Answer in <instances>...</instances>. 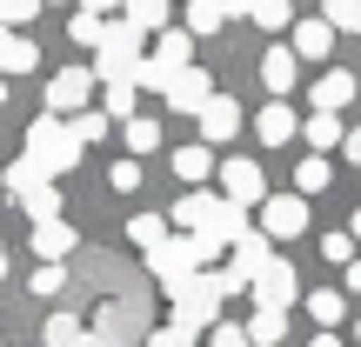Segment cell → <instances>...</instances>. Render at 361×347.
<instances>
[{"label": "cell", "instance_id": "obj_21", "mask_svg": "<svg viewBox=\"0 0 361 347\" xmlns=\"http://www.w3.org/2000/svg\"><path fill=\"white\" fill-rule=\"evenodd\" d=\"M295 134L314 147V154H328V147H341V134H348V127H341V114H308Z\"/></svg>", "mask_w": 361, "mask_h": 347}, {"label": "cell", "instance_id": "obj_4", "mask_svg": "<svg viewBox=\"0 0 361 347\" xmlns=\"http://www.w3.org/2000/svg\"><path fill=\"white\" fill-rule=\"evenodd\" d=\"M147 274H154L161 287H174L180 281H194V274H201V254H194V234H168V241L161 247H147Z\"/></svg>", "mask_w": 361, "mask_h": 347}, {"label": "cell", "instance_id": "obj_23", "mask_svg": "<svg viewBox=\"0 0 361 347\" xmlns=\"http://www.w3.org/2000/svg\"><path fill=\"white\" fill-rule=\"evenodd\" d=\"M328 187H335V168H328V154H308V160L295 168V194L308 201V194H328Z\"/></svg>", "mask_w": 361, "mask_h": 347}, {"label": "cell", "instance_id": "obj_29", "mask_svg": "<svg viewBox=\"0 0 361 347\" xmlns=\"http://www.w3.org/2000/svg\"><path fill=\"white\" fill-rule=\"evenodd\" d=\"M314 20H328L335 34H361V0H322Z\"/></svg>", "mask_w": 361, "mask_h": 347}, {"label": "cell", "instance_id": "obj_31", "mask_svg": "<svg viewBox=\"0 0 361 347\" xmlns=\"http://www.w3.org/2000/svg\"><path fill=\"white\" fill-rule=\"evenodd\" d=\"M247 20L268 27V34H281V27H295V7H288V0H255V7H247Z\"/></svg>", "mask_w": 361, "mask_h": 347}, {"label": "cell", "instance_id": "obj_43", "mask_svg": "<svg viewBox=\"0 0 361 347\" xmlns=\"http://www.w3.org/2000/svg\"><path fill=\"white\" fill-rule=\"evenodd\" d=\"M341 154H348V160H361V127H348V134H341Z\"/></svg>", "mask_w": 361, "mask_h": 347}, {"label": "cell", "instance_id": "obj_10", "mask_svg": "<svg viewBox=\"0 0 361 347\" xmlns=\"http://www.w3.org/2000/svg\"><path fill=\"white\" fill-rule=\"evenodd\" d=\"M201 241H214L221 254H228L234 241H247V207H234V201L214 194V207H207V220H201Z\"/></svg>", "mask_w": 361, "mask_h": 347}, {"label": "cell", "instance_id": "obj_9", "mask_svg": "<svg viewBox=\"0 0 361 347\" xmlns=\"http://www.w3.org/2000/svg\"><path fill=\"white\" fill-rule=\"evenodd\" d=\"M221 201H234V207H261L268 201V180H261L255 160H228V168H221Z\"/></svg>", "mask_w": 361, "mask_h": 347}, {"label": "cell", "instance_id": "obj_51", "mask_svg": "<svg viewBox=\"0 0 361 347\" xmlns=\"http://www.w3.org/2000/svg\"><path fill=\"white\" fill-rule=\"evenodd\" d=\"M54 7H67V0H54Z\"/></svg>", "mask_w": 361, "mask_h": 347}, {"label": "cell", "instance_id": "obj_19", "mask_svg": "<svg viewBox=\"0 0 361 347\" xmlns=\"http://www.w3.org/2000/svg\"><path fill=\"white\" fill-rule=\"evenodd\" d=\"M241 334H247V347H281L288 341V314L281 308H255V321H247Z\"/></svg>", "mask_w": 361, "mask_h": 347}, {"label": "cell", "instance_id": "obj_28", "mask_svg": "<svg viewBox=\"0 0 361 347\" xmlns=\"http://www.w3.org/2000/svg\"><path fill=\"white\" fill-rule=\"evenodd\" d=\"M20 207H27V220H34V227H40V220H61V187L47 180V187L20 194Z\"/></svg>", "mask_w": 361, "mask_h": 347}, {"label": "cell", "instance_id": "obj_16", "mask_svg": "<svg viewBox=\"0 0 361 347\" xmlns=\"http://www.w3.org/2000/svg\"><path fill=\"white\" fill-rule=\"evenodd\" d=\"M288 53H295V61H328V53H335V27L328 20H295Z\"/></svg>", "mask_w": 361, "mask_h": 347}, {"label": "cell", "instance_id": "obj_37", "mask_svg": "<svg viewBox=\"0 0 361 347\" xmlns=\"http://www.w3.org/2000/svg\"><path fill=\"white\" fill-rule=\"evenodd\" d=\"M322 260H341V267H348V260H355V241H348V234H322Z\"/></svg>", "mask_w": 361, "mask_h": 347}, {"label": "cell", "instance_id": "obj_40", "mask_svg": "<svg viewBox=\"0 0 361 347\" xmlns=\"http://www.w3.org/2000/svg\"><path fill=\"white\" fill-rule=\"evenodd\" d=\"M207 347H247V334H241V327H221V321H214V334H207Z\"/></svg>", "mask_w": 361, "mask_h": 347}, {"label": "cell", "instance_id": "obj_20", "mask_svg": "<svg viewBox=\"0 0 361 347\" xmlns=\"http://www.w3.org/2000/svg\"><path fill=\"white\" fill-rule=\"evenodd\" d=\"M295 127H301V120L288 114L281 101H268V107H261V114H255V134H261V141H268V147H281V141H295Z\"/></svg>", "mask_w": 361, "mask_h": 347}, {"label": "cell", "instance_id": "obj_7", "mask_svg": "<svg viewBox=\"0 0 361 347\" xmlns=\"http://www.w3.org/2000/svg\"><path fill=\"white\" fill-rule=\"evenodd\" d=\"M247 287H255V308H281V314H288V308L301 301V281H295V267H288L281 254L261 260V274H255Z\"/></svg>", "mask_w": 361, "mask_h": 347}, {"label": "cell", "instance_id": "obj_39", "mask_svg": "<svg viewBox=\"0 0 361 347\" xmlns=\"http://www.w3.org/2000/svg\"><path fill=\"white\" fill-rule=\"evenodd\" d=\"M61 287H67V267H34V294H61Z\"/></svg>", "mask_w": 361, "mask_h": 347}, {"label": "cell", "instance_id": "obj_50", "mask_svg": "<svg viewBox=\"0 0 361 347\" xmlns=\"http://www.w3.org/2000/svg\"><path fill=\"white\" fill-rule=\"evenodd\" d=\"M355 347H361V321H355Z\"/></svg>", "mask_w": 361, "mask_h": 347}, {"label": "cell", "instance_id": "obj_8", "mask_svg": "<svg viewBox=\"0 0 361 347\" xmlns=\"http://www.w3.org/2000/svg\"><path fill=\"white\" fill-rule=\"evenodd\" d=\"M194 120H201V147H221V141L241 134V101H234V94H207V107Z\"/></svg>", "mask_w": 361, "mask_h": 347}, {"label": "cell", "instance_id": "obj_45", "mask_svg": "<svg viewBox=\"0 0 361 347\" xmlns=\"http://www.w3.org/2000/svg\"><path fill=\"white\" fill-rule=\"evenodd\" d=\"M348 294H361V260H348Z\"/></svg>", "mask_w": 361, "mask_h": 347}, {"label": "cell", "instance_id": "obj_27", "mask_svg": "<svg viewBox=\"0 0 361 347\" xmlns=\"http://www.w3.org/2000/svg\"><path fill=\"white\" fill-rule=\"evenodd\" d=\"M207 207H214V194H201V187H194V194H180V201H174V227H188V234H201V220H207Z\"/></svg>", "mask_w": 361, "mask_h": 347}, {"label": "cell", "instance_id": "obj_32", "mask_svg": "<svg viewBox=\"0 0 361 347\" xmlns=\"http://www.w3.org/2000/svg\"><path fill=\"white\" fill-rule=\"evenodd\" d=\"M128 241L147 254V247H161V241H168V220H161V214H134V220H128Z\"/></svg>", "mask_w": 361, "mask_h": 347}, {"label": "cell", "instance_id": "obj_15", "mask_svg": "<svg viewBox=\"0 0 361 347\" xmlns=\"http://www.w3.org/2000/svg\"><path fill=\"white\" fill-rule=\"evenodd\" d=\"M74 241H80V234L67 227V220H40V227H34V254H40V267H61V260L74 254Z\"/></svg>", "mask_w": 361, "mask_h": 347}, {"label": "cell", "instance_id": "obj_2", "mask_svg": "<svg viewBox=\"0 0 361 347\" xmlns=\"http://www.w3.org/2000/svg\"><path fill=\"white\" fill-rule=\"evenodd\" d=\"M80 154H87V147L67 134V120H54V114L27 120V154H20V160H34L47 180H54V174H74V168H80Z\"/></svg>", "mask_w": 361, "mask_h": 347}, {"label": "cell", "instance_id": "obj_33", "mask_svg": "<svg viewBox=\"0 0 361 347\" xmlns=\"http://www.w3.org/2000/svg\"><path fill=\"white\" fill-rule=\"evenodd\" d=\"M34 187H47V174H40L34 160H13V168H7V194L20 201V194H34Z\"/></svg>", "mask_w": 361, "mask_h": 347}, {"label": "cell", "instance_id": "obj_47", "mask_svg": "<svg viewBox=\"0 0 361 347\" xmlns=\"http://www.w3.org/2000/svg\"><path fill=\"white\" fill-rule=\"evenodd\" d=\"M348 241H361V207H355V220H348Z\"/></svg>", "mask_w": 361, "mask_h": 347}, {"label": "cell", "instance_id": "obj_6", "mask_svg": "<svg viewBox=\"0 0 361 347\" xmlns=\"http://www.w3.org/2000/svg\"><path fill=\"white\" fill-rule=\"evenodd\" d=\"M308 234V201L301 194H268L261 201V241H301Z\"/></svg>", "mask_w": 361, "mask_h": 347}, {"label": "cell", "instance_id": "obj_18", "mask_svg": "<svg viewBox=\"0 0 361 347\" xmlns=\"http://www.w3.org/2000/svg\"><path fill=\"white\" fill-rule=\"evenodd\" d=\"M40 67V47L27 34H7V27H0V74H34Z\"/></svg>", "mask_w": 361, "mask_h": 347}, {"label": "cell", "instance_id": "obj_48", "mask_svg": "<svg viewBox=\"0 0 361 347\" xmlns=\"http://www.w3.org/2000/svg\"><path fill=\"white\" fill-rule=\"evenodd\" d=\"M0 281H7V247H0Z\"/></svg>", "mask_w": 361, "mask_h": 347}, {"label": "cell", "instance_id": "obj_12", "mask_svg": "<svg viewBox=\"0 0 361 347\" xmlns=\"http://www.w3.org/2000/svg\"><path fill=\"white\" fill-rule=\"evenodd\" d=\"M207 94H214V80H207L201 67H180L168 87H161V101H168L174 114H201V107H207Z\"/></svg>", "mask_w": 361, "mask_h": 347}, {"label": "cell", "instance_id": "obj_35", "mask_svg": "<svg viewBox=\"0 0 361 347\" xmlns=\"http://www.w3.org/2000/svg\"><path fill=\"white\" fill-rule=\"evenodd\" d=\"M34 13H40V0H0V27H7V34H20Z\"/></svg>", "mask_w": 361, "mask_h": 347}, {"label": "cell", "instance_id": "obj_38", "mask_svg": "<svg viewBox=\"0 0 361 347\" xmlns=\"http://www.w3.org/2000/svg\"><path fill=\"white\" fill-rule=\"evenodd\" d=\"M107 180H114V194H134V187H141V160H114Z\"/></svg>", "mask_w": 361, "mask_h": 347}, {"label": "cell", "instance_id": "obj_11", "mask_svg": "<svg viewBox=\"0 0 361 347\" xmlns=\"http://www.w3.org/2000/svg\"><path fill=\"white\" fill-rule=\"evenodd\" d=\"M188 53H194V40H188V34H180V27H161V34H154V47H147V53H141V61H147V67H154V74H161V80H174V74H180V67H194V61H188Z\"/></svg>", "mask_w": 361, "mask_h": 347}, {"label": "cell", "instance_id": "obj_42", "mask_svg": "<svg viewBox=\"0 0 361 347\" xmlns=\"http://www.w3.org/2000/svg\"><path fill=\"white\" fill-rule=\"evenodd\" d=\"M147 347H194L188 334H174V327H161V334H147Z\"/></svg>", "mask_w": 361, "mask_h": 347}, {"label": "cell", "instance_id": "obj_24", "mask_svg": "<svg viewBox=\"0 0 361 347\" xmlns=\"http://www.w3.org/2000/svg\"><path fill=\"white\" fill-rule=\"evenodd\" d=\"M221 27H228V13H221V0H188V27H180L188 40H194V34L207 40V34H221Z\"/></svg>", "mask_w": 361, "mask_h": 347}, {"label": "cell", "instance_id": "obj_36", "mask_svg": "<svg viewBox=\"0 0 361 347\" xmlns=\"http://www.w3.org/2000/svg\"><path fill=\"white\" fill-rule=\"evenodd\" d=\"M101 27H107V20H94V13H74V20H67V34H74L80 47H94V40H101Z\"/></svg>", "mask_w": 361, "mask_h": 347}, {"label": "cell", "instance_id": "obj_41", "mask_svg": "<svg viewBox=\"0 0 361 347\" xmlns=\"http://www.w3.org/2000/svg\"><path fill=\"white\" fill-rule=\"evenodd\" d=\"M80 13H94V20H114V13H121V0H80Z\"/></svg>", "mask_w": 361, "mask_h": 347}, {"label": "cell", "instance_id": "obj_1", "mask_svg": "<svg viewBox=\"0 0 361 347\" xmlns=\"http://www.w3.org/2000/svg\"><path fill=\"white\" fill-rule=\"evenodd\" d=\"M234 294V287H228V274H194V281H180L174 287V314H168V327H174V334H201V327H214V314H221V301H228Z\"/></svg>", "mask_w": 361, "mask_h": 347}, {"label": "cell", "instance_id": "obj_3", "mask_svg": "<svg viewBox=\"0 0 361 347\" xmlns=\"http://www.w3.org/2000/svg\"><path fill=\"white\" fill-rule=\"evenodd\" d=\"M141 40L128 20H107L101 40H94V80H134V67H141Z\"/></svg>", "mask_w": 361, "mask_h": 347}, {"label": "cell", "instance_id": "obj_22", "mask_svg": "<svg viewBox=\"0 0 361 347\" xmlns=\"http://www.w3.org/2000/svg\"><path fill=\"white\" fill-rule=\"evenodd\" d=\"M121 20H128L134 34H161V27H168V0H121Z\"/></svg>", "mask_w": 361, "mask_h": 347}, {"label": "cell", "instance_id": "obj_30", "mask_svg": "<svg viewBox=\"0 0 361 347\" xmlns=\"http://www.w3.org/2000/svg\"><path fill=\"white\" fill-rule=\"evenodd\" d=\"M121 141H128L134 154H154V147H161V120H141V114L121 120Z\"/></svg>", "mask_w": 361, "mask_h": 347}, {"label": "cell", "instance_id": "obj_34", "mask_svg": "<svg viewBox=\"0 0 361 347\" xmlns=\"http://www.w3.org/2000/svg\"><path fill=\"white\" fill-rule=\"evenodd\" d=\"M67 134H74L80 147H87V141H107V114H94V107H87V114H74V120H67Z\"/></svg>", "mask_w": 361, "mask_h": 347}, {"label": "cell", "instance_id": "obj_17", "mask_svg": "<svg viewBox=\"0 0 361 347\" xmlns=\"http://www.w3.org/2000/svg\"><path fill=\"white\" fill-rule=\"evenodd\" d=\"M295 74H301V61H295L288 47H268V53H261V87H268L274 101H281V94L295 87Z\"/></svg>", "mask_w": 361, "mask_h": 347}, {"label": "cell", "instance_id": "obj_25", "mask_svg": "<svg viewBox=\"0 0 361 347\" xmlns=\"http://www.w3.org/2000/svg\"><path fill=\"white\" fill-rule=\"evenodd\" d=\"M174 174L188 180V187H201V180L214 174V147H201V141H194V147H180V154H174Z\"/></svg>", "mask_w": 361, "mask_h": 347}, {"label": "cell", "instance_id": "obj_13", "mask_svg": "<svg viewBox=\"0 0 361 347\" xmlns=\"http://www.w3.org/2000/svg\"><path fill=\"white\" fill-rule=\"evenodd\" d=\"M301 308H308L314 334H335V327L348 321V294H341V287H314V294H301Z\"/></svg>", "mask_w": 361, "mask_h": 347}, {"label": "cell", "instance_id": "obj_49", "mask_svg": "<svg viewBox=\"0 0 361 347\" xmlns=\"http://www.w3.org/2000/svg\"><path fill=\"white\" fill-rule=\"evenodd\" d=\"M0 107H7V80H0Z\"/></svg>", "mask_w": 361, "mask_h": 347}, {"label": "cell", "instance_id": "obj_44", "mask_svg": "<svg viewBox=\"0 0 361 347\" xmlns=\"http://www.w3.org/2000/svg\"><path fill=\"white\" fill-rule=\"evenodd\" d=\"M247 7H255V0H221V13H228V20H241Z\"/></svg>", "mask_w": 361, "mask_h": 347}, {"label": "cell", "instance_id": "obj_14", "mask_svg": "<svg viewBox=\"0 0 361 347\" xmlns=\"http://www.w3.org/2000/svg\"><path fill=\"white\" fill-rule=\"evenodd\" d=\"M355 87H361V80L348 74V67H328V74L314 80V114H341V107L355 101Z\"/></svg>", "mask_w": 361, "mask_h": 347}, {"label": "cell", "instance_id": "obj_26", "mask_svg": "<svg viewBox=\"0 0 361 347\" xmlns=\"http://www.w3.org/2000/svg\"><path fill=\"white\" fill-rule=\"evenodd\" d=\"M101 114L107 120H134V101H141V87H134V80H107V94H101Z\"/></svg>", "mask_w": 361, "mask_h": 347}, {"label": "cell", "instance_id": "obj_5", "mask_svg": "<svg viewBox=\"0 0 361 347\" xmlns=\"http://www.w3.org/2000/svg\"><path fill=\"white\" fill-rule=\"evenodd\" d=\"M87 101H94V67H61V74L47 80V114L54 120L87 114Z\"/></svg>", "mask_w": 361, "mask_h": 347}, {"label": "cell", "instance_id": "obj_46", "mask_svg": "<svg viewBox=\"0 0 361 347\" xmlns=\"http://www.w3.org/2000/svg\"><path fill=\"white\" fill-rule=\"evenodd\" d=\"M308 347H348V341H341V334H314Z\"/></svg>", "mask_w": 361, "mask_h": 347}]
</instances>
